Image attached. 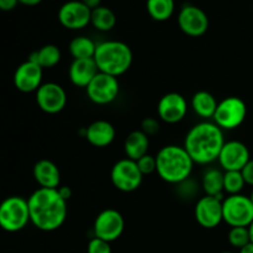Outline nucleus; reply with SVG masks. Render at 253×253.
Instances as JSON below:
<instances>
[{
  "label": "nucleus",
  "mask_w": 253,
  "mask_h": 253,
  "mask_svg": "<svg viewBox=\"0 0 253 253\" xmlns=\"http://www.w3.org/2000/svg\"><path fill=\"white\" fill-rule=\"evenodd\" d=\"M98 73L94 58L73 59L69 67V79L78 88H86Z\"/></svg>",
  "instance_id": "19"
},
{
  "label": "nucleus",
  "mask_w": 253,
  "mask_h": 253,
  "mask_svg": "<svg viewBox=\"0 0 253 253\" xmlns=\"http://www.w3.org/2000/svg\"><path fill=\"white\" fill-rule=\"evenodd\" d=\"M239 253H253V244H252V242H250V244H247L246 246L242 247V249L240 250Z\"/></svg>",
  "instance_id": "38"
},
{
  "label": "nucleus",
  "mask_w": 253,
  "mask_h": 253,
  "mask_svg": "<svg viewBox=\"0 0 253 253\" xmlns=\"http://www.w3.org/2000/svg\"><path fill=\"white\" fill-rule=\"evenodd\" d=\"M132 51L123 41H104L96 44L94 61L101 73L118 78L130 69Z\"/></svg>",
  "instance_id": "4"
},
{
  "label": "nucleus",
  "mask_w": 253,
  "mask_h": 253,
  "mask_svg": "<svg viewBox=\"0 0 253 253\" xmlns=\"http://www.w3.org/2000/svg\"><path fill=\"white\" fill-rule=\"evenodd\" d=\"M242 175H244V179L245 182H246V184L249 185H252L253 187V160L249 161V163H247L246 166L244 167V169L241 170Z\"/></svg>",
  "instance_id": "33"
},
{
  "label": "nucleus",
  "mask_w": 253,
  "mask_h": 253,
  "mask_svg": "<svg viewBox=\"0 0 253 253\" xmlns=\"http://www.w3.org/2000/svg\"><path fill=\"white\" fill-rule=\"evenodd\" d=\"M30 221L36 229L51 232L64 224L68 215L67 200L59 195L57 189L39 188L27 199Z\"/></svg>",
  "instance_id": "1"
},
{
  "label": "nucleus",
  "mask_w": 253,
  "mask_h": 253,
  "mask_svg": "<svg viewBox=\"0 0 253 253\" xmlns=\"http://www.w3.org/2000/svg\"><path fill=\"white\" fill-rule=\"evenodd\" d=\"M90 24L99 31H110L116 25V16L111 9L106 6H99L91 10Z\"/></svg>",
  "instance_id": "26"
},
{
  "label": "nucleus",
  "mask_w": 253,
  "mask_h": 253,
  "mask_svg": "<svg viewBox=\"0 0 253 253\" xmlns=\"http://www.w3.org/2000/svg\"><path fill=\"white\" fill-rule=\"evenodd\" d=\"M34 178L40 188L58 189L61 187V172L49 160H40L34 166Z\"/></svg>",
  "instance_id": "20"
},
{
  "label": "nucleus",
  "mask_w": 253,
  "mask_h": 253,
  "mask_svg": "<svg viewBox=\"0 0 253 253\" xmlns=\"http://www.w3.org/2000/svg\"><path fill=\"white\" fill-rule=\"evenodd\" d=\"M91 10L79 0L67 1L59 7L58 21L68 30H81L90 24Z\"/></svg>",
  "instance_id": "14"
},
{
  "label": "nucleus",
  "mask_w": 253,
  "mask_h": 253,
  "mask_svg": "<svg viewBox=\"0 0 253 253\" xmlns=\"http://www.w3.org/2000/svg\"><path fill=\"white\" fill-rule=\"evenodd\" d=\"M158 116L167 124H177L185 118L188 113V103L183 95L178 93L165 94L157 105Z\"/></svg>",
  "instance_id": "16"
},
{
  "label": "nucleus",
  "mask_w": 253,
  "mask_h": 253,
  "mask_svg": "<svg viewBox=\"0 0 253 253\" xmlns=\"http://www.w3.org/2000/svg\"><path fill=\"white\" fill-rule=\"evenodd\" d=\"M246 116V103L239 96H229L217 104L212 119L221 130H235L244 124Z\"/></svg>",
  "instance_id": "7"
},
{
  "label": "nucleus",
  "mask_w": 253,
  "mask_h": 253,
  "mask_svg": "<svg viewBox=\"0 0 253 253\" xmlns=\"http://www.w3.org/2000/svg\"><path fill=\"white\" fill-rule=\"evenodd\" d=\"M216 98L207 90H200L195 93L192 98V108L197 115L203 119L214 118L217 108Z\"/></svg>",
  "instance_id": "22"
},
{
  "label": "nucleus",
  "mask_w": 253,
  "mask_h": 253,
  "mask_svg": "<svg viewBox=\"0 0 253 253\" xmlns=\"http://www.w3.org/2000/svg\"><path fill=\"white\" fill-rule=\"evenodd\" d=\"M111 183L118 190L131 193L138 189L142 183L143 174L138 169L136 161L124 158L118 161L111 168Z\"/></svg>",
  "instance_id": "8"
},
{
  "label": "nucleus",
  "mask_w": 253,
  "mask_h": 253,
  "mask_svg": "<svg viewBox=\"0 0 253 253\" xmlns=\"http://www.w3.org/2000/svg\"><path fill=\"white\" fill-rule=\"evenodd\" d=\"M178 25L185 35L199 37L209 29V17L204 10L195 5H184L178 14Z\"/></svg>",
  "instance_id": "11"
},
{
  "label": "nucleus",
  "mask_w": 253,
  "mask_h": 253,
  "mask_svg": "<svg viewBox=\"0 0 253 253\" xmlns=\"http://www.w3.org/2000/svg\"><path fill=\"white\" fill-rule=\"evenodd\" d=\"M146 7L152 17L156 21H166L170 19L175 9L174 0H147Z\"/></svg>",
  "instance_id": "27"
},
{
  "label": "nucleus",
  "mask_w": 253,
  "mask_h": 253,
  "mask_svg": "<svg viewBox=\"0 0 253 253\" xmlns=\"http://www.w3.org/2000/svg\"><path fill=\"white\" fill-rule=\"evenodd\" d=\"M57 190H58L59 195H61V197L63 198L64 200H67V202H68V200L71 199L72 189L69 187H67V185H63V187H59Z\"/></svg>",
  "instance_id": "35"
},
{
  "label": "nucleus",
  "mask_w": 253,
  "mask_h": 253,
  "mask_svg": "<svg viewBox=\"0 0 253 253\" xmlns=\"http://www.w3.org/2000/svg\"><path fill=\"white\" fill-rule=\"evenodd\" d=\"M85 89L86 95L94 104L108 105L118 98L120 84L116 77L99 72Z\"/></svg>",
  "instance_id": "9"
},
{
  "label": "nucleus",
  "mask_w": 253,
  "mask_h": 253,
  "mask_svg": "<svg viewBox=\"0 0 253 253\" xmlns=\"http://www.w3.org/2000/svg\"><path fill=\"white\" fill-rule=\"evenodd\" d=\"M39 108L46 114H58L66 108L67 93L59 84L49 82L43 83L36 91Z\"/></svg>",
  "instance_id": "12"
},
{
  "label": "nucleus",
  "mask_w": 253,
  "mask_h": 253,
  "mask_svg": "<svg viewBox=\"0 0 253 253\" xmlns=\"http://www.w3.org/2000/svg\"><path fill=\"white\" fill-rule=\"evenodd\" d=\"M137 163V167L138 169L141 170L143 175H148L151 173L156 172L157 169V162H156V157L155 156H151V155H145L143 157H141L140 160L136 161Z\"/></svg>",
  "instance_id": "30"
},
{
  "label": "nucleus",
  "mask_w": 253,
  "mask_h": 253,
  "mask_svg": "<svg viewBox=\"0 0 253 253\" xmlns=\"http://www.w3.org/2000/svg\"><path fill=\"white\" fill-rule=\"evenodd\" d=\"M249 232H250V239H251V242L253 244V221L249 226Z\"/></svg>",
  "instance_id": "39"
},
{
  "label": "nucleus",
  "mask_w": 253,
  "mask_h": 253,
  "mask_svg": "<svg viewBox=\"0 0 253 253\" xmlns=\"http://www.w3.org/2000/svg\"><path fill=\"white\" fill-rule=\"evenodd\" d=\"M96 43L86 36H78L69 43V52L74 59L94 58Z\"/></svg>",
  "instance_id": "25"
},
{
  "label": "nucleus",
  "mask_w": 253,
  "mask_h": 253,
  "mask_svg": "<svg viewBox=\"0 0 253 253\" xmlns=\"http://www.w3.org/2000/svg\"><path fill=\"white\" fill-rule=\"evenodd\" d=\"M203 189L205 194L224 199V173L216 168H210L203 175Z\"/></svg>",
  "instance_id": "24"
},
{
  "label": "nucleus",
  "mask_w": 253,
  "mask_h": 253,
  "mask_svg": "<svg viewBox=\"0 0 253 253\" xmlns=\"http://www.w3.org/2000/svg\"><path fill=\"white\" fill-rule=\"evenodd\" d=\"M19 4V0H0V10L2 11H10L15 9Z\"/></svg>",
  "instance_id": "34"
},
{
  "label": "nucleus",
  "mask_w": 253,
  "mask_h": 253,
  "mask_svg": "<svg viewBox=\"0 0 253 253\" xmlns=\"http://www.w3.org/2000/svg\"><path fill=\"white\" fill-rule=\"evenodd\" d=\"M148 148H150V138L142 130H135L128 133L124 145L126 156L132 161H137L147 155Z\"/></svg>",
  "instance_id": "21"
},
{
  "label": "nucleus",
  "mask_w": 253,
  "mask_h": 253,
  "mask_svg": "<svg viewBox=\"0 0 253 253\" xmlns=\"http://www.w3.org/2000/svg\"><path fill=\"white\" fill-rule=\"evenodd\" d=\"M251 160L249 147L241 141H229L225 142L220 152L219 165L225 172L229 170H242Z\"/></svg>",
  "instance_id": "15"
},
{
  "label": "nucleus",
  "mask_w": 253,
  "mask_h": 253,
  "mask_svg": "<svg viewBox=\"0 0 253 253\" xmlns=\"http://www.w3.org/2000/svg\"><path fill=\"white\" fill-rule=\"evenodd\" d=\"M141 130L150 137L160 131V123L155 118H146L141 123Z\"/></svg>",
  "instance_id": "32"
},
{
  "label": "nucleus",
  "mask_w": 253,
  "mask_h": 253,
  "mask_svg": "<svg viewBox=\"0 0 253 253\" xmlns=\"http://www.w3.org/2000/svg\"><path fill=\"white\" fill-rule=\"evenodd\" d=\"M246 185L241 170H229L224 173V192L229 195L241 194Z\"/></svg>",
  "instance_id": "28"
},
{
  "label": "nucleus",
  "mask_w": 253,
  "mask_h": 253,
  "mask_svg": "<svg viewBox=\"0 0 253 253\" xmlns=\"http://www.w3.org/2000/svg\"><path fill=\"white\" fill-rule=\"evenodd\" d=\"M29 59L39 64L42 69L52 68L61 61V49L54 44H46L37 51L32 52Z\"/></svg>",
  "instance_id": "23"
},
{
  "label": "nucleus",
  "mask_w": 253,
  "mask_h": 253,
  "mask_svg": "<svg viewBox=\"0 0 253 253\" xmlns=\"http://www.w3.org/2000/svg\"><path fill=\"white\" fill-rule=\"evenodd\" d=\"M160 178L169 184H179L185 182L192 174L194 162L184 147L168 145L161 148L156 156Z\"/></svg>",
  "instance_id": "3"
},
{
  "label": "nucleus",
  "mask_w": 253,
  "mask_h": 253,
  "mask_svg": "<svg viewBox=\"0 0 253 253\" xmlns=\"http://www.w3.org/2000/svg\"><path fill=\"white\" fill-rule=\"evenodd\" d=\"M222 253H234V252H229V251H226V252H222Z\"/></svg>",
  "instance_id": "41"
},
{
  "label": "nucleus",
  "mask_w": 253,
  "mask_h": 253,
  "mask_svg": "<svg viewBox=\"0 0 253 253\" xmlns=\"http://www.w3.org/2000/svg\"><path fill=\"white\" fill-rule=\"evenodd\" d=\"M30 222L29 203L21 197H9L0 203V227L7 232H17Z\"/></svg>",
  "instance_id": "5"
},
{
  "label": "nucleus",
  "mask_w": 253,
  "mask_h": 253,
  "mask_svg": "<svg viewBox=\"0 0 253 253\" xmlns=\"http://www.w3.org/2000/svg\"><path fill=\"white\" fill-rule=\"evenodd\" d=\"M125 229L124 216L115 209H105L94 221V236L106 242L116 241Z\"/></svg>",
  "instance_id": "10"
},
{
  "label": "nucleus",
  "mask_w": 253,
  "mask_h": 253,
  "mask_svg": "<svg viewBox=\"0 0 253 253\" xmlns=\"http://www.w3.org/2000/svg\"><path fill=\"white\" fill-rule=\"evenodd\" d=\"M222 200L216 197L200 198L195 205L194 215L198 224L204 229H215L224 221L222 217Z\"/></svg>",
  "instance_id": "13"
},
{
  "label": "nucleus",
  "mask_w": 253,
  "mask_h": 253,
  "mask_svg": "<svg viewBox=\"0 0 253 253\" xmlns=\"http://www.w3.org/2000/svg\"><path fill=\"white\" fill-rule=\"evenodd\" d=\"M227 239H229V244L232 247L241 250L242 247H245L247 244L251 242L249 227H231Z\"/></svg>",
  "instance_id": "29"
},
{
  "label": "nucleus",
  "mask_w": 253,
  "mask_h": 253,
  "mask_svg": "<svg viewBox=\"0 0 253 253\" xmlns=\"http://www.w3.org/2000/svg\"><path fill=\"white\" fill-rule=\"evenodd\" d=\"M222 217L230 227H249L253 221V203L242 194L222 200Z\"/></svg>",
  "instance_id": "6"
},
{
  "label": "nucleus",
  "mask_w": 253,
  "mask_h": 253,
  "mask_svg": "<svg viewBox=\"0 0 253 253\" xmlns=\"http://www.w3.org/2000/svg\"><path fill=\"white\" fill-rule=\"evenodd\" d=\"M86 251H88V253H111L110 242H106L94 236L89 241Z\"/></svg>",
  "instance_id": "31"
},
{
  "label": "nucleus",
  "mask_w": 253,
  "mask_h": 253,
  "mask_svg": "<svg viewBox=\"0 0 253 253\" xmlns=\"http://www.w3.org/2000/svg\"><path fill=\"white\" fill-rule=\"evenodd\" d=\"M20 4L26 5V6H36V5L41 4L42 0H19Z\"/></svg>",
  "instance_id": "37"
},
{
  "label": "nucleus",
  "mask_w": 253,
  "mask_h": 253,
  "mask_svg": "<svg viewBox=\"0 0 253 253\" xmlns=\"http://www.w3.org/2000/svg\"><path fill=\"white\" fill-rule=\"evenodd\" d=\"M43 69L35 62L27 59L20 64L14 73V84L22 93H32L42 85Z\"/></svg>",
  "instance_id": "17"
},
{
  "label": "nucleus",
  "mask_w": 253,
  "mask_h": 253,
  "mask_svg": "<svg viewBox=\"0 0 253 253\" xmlns=\"http://www.w3.org/2000/svg\"><path fill=\"white\" fill-rule=\"evenodd\" d=\"M250 199H251V202L253 203V189H252V192H251V195H250Z\"/></svg>",
  "instance_id": "40"
},
{
  "label": "nucleus",
  "mask_w": 253,
  "mask_h": 253,
  "mask_svg": "<svg viewBox=\"0 0 253 253\" xmlns=\"http://www.w3.org/2000/svg\"><path fill=\"white\" fill-rule=\"evenodd\" d=\"M115 127L109 121L96 120L85 128L84 137L94 147L103 148L111 145L113 141L115 140Z\"/></svg>",
  "instance_id": "18"
},
{
  "label": "nucleus",
  "mask_w": 253,
  "mask_h": 253,
  "mask_svg": "<svg viewBox=\"0 0 253 253\" xmlns=\"http://www.w3.org/2000/svg\"><path fill=\"white\" fill-rule=\"evenodd\" d=\"M225 145L224 132L215 123H199L188 131L184 140L185 151L193 162L210 165L219 158Z\"/></svg>",
  "instance_id": "2"
},
{
  "label": "nucleus",
  "mask_w": 253,
  "mask_h": 253,
  "mask_svg": "<svg viewBox=\"0 0 253 253\" xmlns=\"http://www.w3.org/2000/svg\"><path fill=\"white\" fill-rule=\"evenodd\" d=\"M83 1V4L85 5V6H88L90 10H94L96 9V7L101 6V0H82Z\"/></svg>",
  "instance_id": "36"
}]
</instances>
